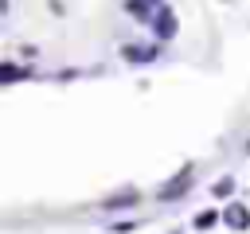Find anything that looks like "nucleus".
<instances>
[{
    "instance_id": "nucleus-6",
    "label": "nucleus",
    "mask_w": 250,
    "mask_h": 234,
    "mask_svg": "<svg viewBox=\"0 0 250 234\" xmlns=\"http://www.w3.org/2000/svg\"><path fill=\"white\" fill-rule=\"evenodd\" d=\"M230 191H234V179H219L215 183V195H230Z\"/></svg>"
},
{
    "instance_id": "nucleus-4",
    "label": "nucleus",
    "mask_w": 250,
    "mask_h": 234,
    "mask_svg": "<svg viewBox=\"0 0 250 234\" xmlns=\"http://www.w3.org/2000/svg\"><path fill=\"white\" fill-rule=\"evenodd\" d=\"M223 218H227V226H234V230L250 226V211H246V207H238V203H230V207L223 211Z\"/></svg>"
},
{
    "instance_id": "nucleus-2",
    "label": "nucleus",
    "mask_w": 250,
    "mask_h": 234,
    "mask_svg": "<svg viewBox=\"0 0 250 234\" xmlns=\"http://www.w3.org/2000/svg\"><path fill=\"white\" fill-rule=\"evenodd\" d=\"M160 4H164V0H129L125 8H129V12H133L141 23H152V16H156L152 8H160Z\"/></svg>"
},
{
    "instance_id": "nucleus-3",
    "label": "nucleus",
    "mask_w": 250,
    "mask_h": 234,
    "mask_svg": "<svg viewBox=\"0 0 250 234\" xmlns=\"http://www.w3.org/2000/svg\"><path fill=\"white\" fill-rule=\"evenodd\" d=\"M121 55H125L129 62H152V58L160 55V47H156V43H152V47H137V43H129Z\"/></svg>"
},
{
    "instance_id": "nucleus-5",
    "label": "nucleus",
    "mask_w": 250,
    "mask_h": 234,
    "mask_svg": "<svg viewBox=\"0 0 250 234\" xmlns=\"http://www.w3.org/2000/svg\"><path fill=\"white\" fill-rule=\"evenodd\" d=\"M184 187H191V172H180V176H176L168 187H160V199H172V195H180Z\"/></svg>"
},
{
    "instance_id": "nucleus-1",
    "label": "nucleus",
    "mask_w": 250,
    "mask_h": 234,
    "mask_svg": "<svg viewBox=\"0 0 250 234\" xmlns=\"http://www.w3.org/2000/svg\"><path fill=\"white\" fill-rule=\"evenodd\" d=\"M152 27H156L160 39H172V35H176V16H172L168 8H160V12L152 16Z\"/></svg>"
},
{
    "instance_id": "nucleus-7",
    "label": "nucleus",
    "mask_w": 250,
    "mask_h": 234,
    "mask_svg": "<svg viewBox=\"0 0 250 234\" xmlns=\"http://www.w3.org/2000/svg\"><path fill=\"white\" fill-rule=\"evenodd\" d=\"M211 222H215V211H207V214H199V218H195V226H199V230H203V226H211Z\"/></svg>"
}]
</instances>
